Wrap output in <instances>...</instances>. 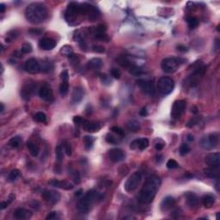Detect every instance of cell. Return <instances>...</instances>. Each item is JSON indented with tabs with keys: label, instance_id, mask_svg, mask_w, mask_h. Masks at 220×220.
Returning <instances> with one entry per match:
<instances>
[{
	"label": "cell",
	"instance_id": "cell-1",
	"mask_svg": "<svg viewBox=\"0 0 220 220\" xmlns=\"http://www.w3.org/2000/svg\"><path fill=\"white\" fill-rule=\"evenodd\" d=\"M161 185L160 178L156 175L152 174L146 179L145 182L140 190L138 195V201L141 204H150L153 201L156 196V192L159 189Z\"/></svg>",
	"mask_w": 220,
	"mask_h": 220
},
{
	"label": "cell",
	"instance_id": "cell-2",
	"mask_svg": "<svg viewBox=\"0 0 220 220\" xmlns=\"http://www.w3.org/2000/svg\"><path fill=\"white\" fill-rule=\"evenodd\" d=\"M48 16L46 5L41 3H32L25 9V17L28 23L39 24L43 23Z\"/></svg>",
	"mask_w": 220,
	"mask_h": 220
},
{
	"label": "cell",
	"instance_id": "cell-3",
	"mask_svg": "<svg viewBox=\"0 0 220 220\" xmlns=\"http://www.w3.org/2000/svg\"><path fill=\"white\" fill-rule=\"evenodd\" d=\"M97 193L95 190H90L86 193L78 202V210L81 213H86L90 211L92 204L96 200Z\"/></svg>",
	"mask_w": 220,
	"mask_h": 220
},
{
	"label": "cell",
	"instance_id": "cell-4",
	"mask_svg": "<svg viewBox=\"0 0 220 220\" xmlns=\"http://www.w3.org/2000/svg\"><path fill=\"white\" fill-rule=\"evenodd\" d=\"M184 62L185 60L182 58H166L162 61L161 67L166 73H174Z\"/></svg>",
	"mask_w": 220,
	"mask_h": 220
},
{
	"label": "cell",
	"instance_id": "cell-5",
	"mask_svg": "<svg viewBox=\"0 0 220 220\" xmlns=\"http://www.w3.org/2000/svg\"><path fill=\"white\" fill-rule=\"evenodd\" d=\"M79 15H81V9H80V5L77 3H70L65 10L64 13V19L65 21L69 23H72L75 22Z\"/></svg>",
	"mask_w": 220,
	"mask_h": 220
},
{
	"label": "cell",
	"instance_id": "cell-6",
	"mask_svg": "<svg viewBox=\"0 0 220 220\" xmlns=\"http://www.w3.org/2000/svg\"><path fill=\"white\" fill-rule=\"evenodd\" d=\"M174 82L172 78L169 77H163L157 82V90L163 95H169L173 91Z\"/></svg>",
	"mask_w": 220,
	"mask_h": 220
},
{
	"label": "cell",
	"instance_id": "cell-7",
	"mask_svg": "<svg viewBox=\"0 0 220 220\" xmlns=\"http://www.w3.org/2000/svg\"><path fill=\"white\" fill-rule=\"evenodd\" d=\"M141 179H142V176L139 172H135L131 174L125 182V185H124L125 190L127 193H132L134 190H136V188L138 187V185L141 182Z\"/></svg>",
	"mask_w": 220,
	"mask_h": 220
},
{
	"label": "cell",
	"instance_id": "cell-8",
	"mask_svg": "<svg viewBox=\"0 0 220 220\" xmlns=\"http://www.w3.org/2000/svg\"><path fill=\"white\" fill-rule=\"evenodd\" d=\"M186 110V101L183 100H177L174 102L172 110H171V116L174 119H179Z\"/></svg>",
	"mask_w": 220,
	"mask_h": 220
},
{
	"label": "cell",
	"instance_id": "cell-9",
	"mask_svg": "<svg viewBox=\"0 0 220 220\" xmlns=\"http://www.w3.org/2000/svg\"><path fill=\"white\" fill-rule=\"evenodd\" d=\"M138 84L139 88L142 90L145 93L148 95H153L155 93V84L153 81L149 79H139L138 81Z\"/></svg>",
	"mask_w": 220,
	"mask_h": 220
},
{
	"label": "cell",
	"instance_id": "cell-10",
	"mask_svg": "<svg viewBox=\"0 0 220 220\" xmlns=\"http://www.w3.org/2000/svg\"><path fill=\"white\" fill-rule=\"evenodd\" d=\"M42 198L48 203L54 205L60 200V193L55 190H44L42 193Z\"/></svg>",
	"mask_w": 220,
	"mask_h": 220
},
{
	"label": "cell",
	"instance_id": "cell-11",
	"mask_svg": "<svg viewBox=\"0 0 220 220\" xmlns=\"http://www.w3.org/2000/svg\"><path fill=\"white\" fill-rule=\"evenodd\" d=\"M24 69L27 71L28 72L31 74H35L37 72H40L41 70V66H40V64L39 62L37 61V60L34 59V58H31L29 60H28L25 64H24Z\"/></svg>",
	"mask_w": 220,
	"mask_h": 220
},
{
	"label": "cell",
	"instance_id": "cell-12",
	"mask_svg": "<svg viewBox=\"0 0 220 220\" xmlns=\"http://www.w3.org/2000/svg\"><path fill=\"white\" fill-rule=\"evenodd\" d=\"M108 158L114 163H119L125 159V152L120 149H111L108 152Z\"/></svg>",
	"mask_w": 220,
	"mask_h": 220
},
{
	"label": "cell",
	"instance_id": "cell-13",
	"mask_svg": "<svg viewBox=\"0 0 220 220\" xmlns=\"http://www.w3.org/2000/svg\"><path fill=\"white\" fill-rule=\"evenodd\" d=\"M205 162L209 167H218L220 164V153L219 152L209 153L208 155H206Z\"/></svg>",
	"mask_w": 220,
	"mask_h": 220
},
{
	"label": "cell",
	"instance_id": "cell-14",
	"mask_svg": "<svg viewBox=\"0 0 220 220\" xmlns=\"http://www.w3.org/2000/svg\"><path fill=\"white\" fill-rule=\"evenodd\" d=\"M38 94H39V96H40L41 99H43L45 101H50L53 100V91H52L51 88L48 85H46V84L42 85L39 89Z\"/></svg>",
	"mask_w": 220,
	"mask_h": 220
},
{
	"label": "cell",
	"instance_id": "cell-15",
	"mask_svg": "<svg viewBox=\"0 0 220 220\" xmlns=\"http://www.w3.org/2000/svg\"><path fill=\"white\" fill-rule=\"evenodd\" d=\"M57 46V42L51 38H43L39 41V46L42 50L50 51Z\"/></svg>",
	"mask_w": 220,
	"mask_h": 220
},
{
	"label": "cell",
	"instance_id": "cell-16",
	"mask_svg": "<svg viewBox=\"0 0 220 220\" xmlns=\"http://www.w3.org/2000/svg\"><path fill=\"white\" fill-rule=\"evenodd\" d=\"M174 205H175V199L172 196H167L161 202V211L163 212L170 211V209H172L174 207Z\"/></svg>",
	"mask_w": 220,
	"mask_h": 220
},
{
	"label": "cell",
	"instance_id": "cell-17",
	"mask_svg": "<svg viewBox=\"0 0 220 220\" xmlns=\"http://www.w3.org/2000/svg\"><path fill=\"white\" fill-rule=\"evenodd\" d=\"M83 130L87 133H96L100 131L101 128V124L96 121H88L85 120L84 124L82 126Z\"/></svg>",
	"mask_w": 220,
	"mask_h": 220
},
{
	"label": "cell",
	"instance_id": "cell-18",
	"mask_svg": "<svg viewBox=\"0 0 220 220\" xmlns=\"http://www.w3.org/2000/svg\"><path fill=\"white\" fill-rule=\"evenodd\" d=\"M49 183L54 187V188H60V189H64V190H72L73 189V184H72L69 182L66 181H58V180H53L51 181Z\"/></svg>",
	"mask_w": 220,
	"mask_h": 220
},
{
	"label": "cell",
	"instance_id": "cell-19",
	"mask_svg": "<svg viewBox=\"0 0 220 220\" xmlns=\"http://www.w3.org/2000/svg\"><path fill=\"white\" fill-rule=\"evenodd\" d=\"M186 201H187V204L190 208H195L199 206L200 200L195 193L188 192L186 193Z\"/></svg>",
	"mask_w": 220,
	"mask_h": 220
},
{
	"label": "cell",
	"instance_id": "cell-20",
	"mask_svg": "<svg viewBox=\"0 0 220 220\" xmlns=\"http://www.w3.org/2000/svg\"><path fill=\"white\" fill-rule=\"evenodd\" d=\"M35 85L34 83H26L22 89V93H21L23 99L28 100L35 90Z\"/></svg>",
	"mask_w": 220,
	"mask_h": 220
},
{
	"label": "cell",
	"instance_id": "cell-21",
	"mask_svg": "<svg viewBox=\"0 0 220 220\" xmlns=\"http://www.w3.org/2000/svg\"><path fill=\"white\" fill-rule=\"evenodd\" d=\"M14 216L17 219H29L32 217V212L25 208H17L14 212Z\"/></svg>",
	"mask_w": 220,
	"mask_h": 220
},
{
	"label": "cell",
	"instance_id": "cell-22",
	"mask_svg": "<svg viewBox=\"0 0 220 220\" xmlns=\"http://www.w3.org/2000/svg\"><path fill=\"white\" fill-rule=\"evenodd\" d=\"M83 96H84V90H83L82 88H75L73 90V92H72V102L74 104L80 102L82 100Z\"/></svg>",
	"mask_w": 220,
	"mask_h": 220
},
{
	"label": "cell",
	"instance_id": "cell-23",
	"mask_svg": "<svg viewBox=\"0 0 220 220\" xmlns=\"http://www.w3.org/2000/svg\"><path fill=\"white\" fill-rule=\"evenodd\" d=\"M204 173L207 177L211 179L219 178V166L218 167H209L204 170Z\"/></svg>",
	"mask_w": 220,
	"mask_h": 220
},
{
	"label": "cell",
	"instance_id": "cell-24",
	"mask_svg": "<svg viewBox=\"0 0 220 220\" xmlns=\"http://www.w3.org/2000/svg\"><path fill=\"white\" fill-rule=\"evenodd\" d=\"M88 68L93 71H98L102 67V60L100 58H94L88 62Z\"/></svg>",
	"mask_w": 220,
	"mask_h": 220
},
{
	"label": "cell",
	"instance_id": "cell-25",
	"mask_svg": "<svg viewBox=\"0 0 220 220\" xmlns=\"http://www.w3.org/2000/svg\"><path fill=\"white\" fill-rule=\"evenodd\" d=\"M127 127L131 132L137 133L141 128V125L139 123V121H138L137 119H130L128 122L127 123Z\"/></svg>",
	"mask_w": 220,
	"mask_h": 220
},
{
	"label": "cell",
	"instance_id": "cell-26",
	"mask_svg": "<svg viewBox=\"0 0 220 220\" xmlns=\"http://www.w3.org/2000/svg\"><path fill=\"white\" fill-rule=\"evenodd\" d=\"M207 140H208V143H209L211 149L217 147L218 145V142H219V135H218V133H213L209 134V136L207 137Z\"/></svg>",
	"mask_w": 220,
	"mask_h": 220
},
{
	"label": "cell",
	"instance_id": "cell-27",
	"mask_svg": "<svg viewBox=\"0 0 220 220\" xmlns=\"http://www.w3.org/2000/svg\"><path fill=\"white\" fill-rule=\"evenodd\" d=\"M202 202L203 205L206 208H211L215 203V196L212 194H206L202 198Z\"/></svg>",
	"mask_w": 220,
	"mask_h": 220
},
{
	"label": "cell",
	"instance_id": "cell-28",
	"mask_svg": "<svg viewBox=\"0 0 220 220\" xmlns=\"http://www.w3.org/2000/svg\"><path fill=\"white\" fill-rule=\"evenodd\" d=\"M27 147L28 149V151H29V153H30L33 156H37L39 155V153H40V148H39V146L37 145L36 144L28 141V142H27Z\"/></svg>",
	"mask_w": 220,
	"mask_h": 220
},
{
	"label": "cell",
	"instance_id": "cell-29",
	"mask_svg": "<svg viewBox=\"0 0 220 220\" xmlns=\"http://www.w3.org/2000/svg\"><path fill=\"white\" fill-rule=\"evenodd\" d=\"M22 143V137L20 136H15V137L11 138L9 139V146H11L12 148H17V147L20 146Z\"/></svg>",
	"mask_w": 220,
	"mask_h": 220
},
{
	"label": "cell",
	"instance_id": "cell-30",
	"mask_svg": "<svg viewBox=\"0 0 220 220\" xmlns=\"http://www.w3.org/2000/svg\"><path fill=\"white\" fill-rule=\"evenodd\" d=\"M137 142L138 148L139 150H141V151L145 150L147 147L149 146V140H148L147 138H138V139H137Z\"/></svg>",
	"mask_w": 220,
	"mask_h": 220
},
{
	"label": "cell",
	"instance_id": "cell-31",
	"mask_svg": "<svg viewBox=\"0 0 220 220\" xmlns=\"http://www.w3.org/2000/svg\"><path fill=\"white\" fill-rule=\"evenodd\" d=\"M19 176H20V171L18 170H12L8 174L7 179H8L9 182H15L16 179L18 178Z\"/></svg>",
	"mask_w": 220,
	"mask_h": 220
},
{
	"label": "cell",
	"instance_id": "cell-32",
	"mask_svg": "<svg viewBox=\"0 0 220 220\" xmlns=\"http://www.w3.org/2000/svg\"><path fill=\"white\" fill-rule=\"evenodd\" d=\"M69 90V83L68 81H63L61 82L60 86V93L62 96H66V94L68 93Z\"/></svg>",
	"mask_w": 220,
	"mask_h": 220
},
{
	"label": "cell",
	"instance_id": "cell-33",
	"mask_svg": "<svg viewBox=\"0 0 220 220\" xmlns=\"http://www.w3.org/2000/svg\"><path fill=\"white\" fill-rule=\"evenodd\" d=\"M34 119L36 120L37 122L40 123H46V115L43 112H38L34 115Z\"/></svg>",
	"mask_w": 220,
	"mask_h": 220
},
{
	"label": "cell",
	"instance_id": "cell-34",
	"mask_svg": "<svg viewBox=\"0 0 220 220\" xmlns=\"http://www.w3.org/2000/svg\"><path fill=\"white\" fill-rule=\"evenodd\" d=\"M83 140H84V144H85V148L87 150H90L93 147L95 138L92 137V136H85L84 138H83Z\"/></svg>",
	"mask_w": 220,
	"mask_h": 220
},
{
	"label": "cell",
	"instance_id": "cell-35",
	"mask_svg": "<svg viewBox=\"0 0 220 220\" xmlns=\"http://www.w3.org/2000/svg\"><path fill=\"white\" fill-rule=\"evenodd\" d=\"M187 23L188 24V27L190 28H195L199 25V21L196 17L193 16H188L187 18Z\"/></svg>",
	"mask_w": 220,
	"mask_h": 220
},
{
	"label": "cell",
	"instance_id": "cell-36",
	"mask_svg": "<svg viewBox=\"0 0 220 220\" xmlns=\"http://www.w3.org/2000/svg\"><path fill=\"white\" fill-rule=\"evenodd\" d=\"M60 53L64 55V56H71V55L73 53V49H72V47L71 46L65 45V46H64L61 48Z\"/></svg>",
	"mask_w": 220,
	"mask_h": 220
},
{
	"label": "cell",
	"instance_id": "cell-37",
	"mask_svg": "<svg viewBox=\"0 0 220 220\" xmlns=\"http://www.w3.org/2000/svg\"><path fill=\"white\" fill-rule=\"evenodd\" d=\"M118 63H119L121 66H124V67H127V68H130L132 66L131 64V62L129 61L126 57H119V59L117 60Z\"/></svg>",
	"mask_w": 220,
	"mask_h": 220
},
{
	"label": "cell",
	"instance_id": "cell-38",
	"mask_svg": "<svg viewBox=\"0 0 220 220\" xmlns=\"http://www.w3.org/2000/svg\"><path fill=\"white\" fill-rule=\"evenodd\" d=\"M56 157H57V161L60 163V162H62L63 161V149H62V146H57L56 148Z\"/></svg>",
	"mask_w": 220,
	"mask_h": 220
},
{
	"label": "cell",
	"instance_id": "cell-39",
	"mask_svg": "<svg viewBox=\"0 0 220 220\" xmlns=\"http://www.w3.org/2000/svg\"><path fill=\"white\" fill-rule=\"evenodd\" d=\"M32 50L33 47L30 43H24L22 46V48H21V52L23 53H30Z\"/></svg>",
	"mask_w": 220,
	"mask_h": 220
},
{
	"label": "cell",
	"instance_id": "cell-40",
	"mask_svg": "<svg viewBox=\"0 0 220 220\" xmlns=\"http://www.w3.org/2000/svg\"><path fill=\"white\" fill-rule=\"evenodd\" d=\"M166 166H167V168H168V169H170V170H174V169L178 168L179 164H178V163L174 160V159H170V160L167 162Z\"/></svg>",
	"mask_w": 220,
	"mask_h": 220
},
{
	"label": "cell",
	"instance_id": "cell-41",
	"mask_svg": "<svg viewBox=\"0 0 220 220\" xmlns=\"http://www.w3.org/2000/svg\"><path fill=\"white\" fill-rule=\"evenodd\" d=\"M190 151V148L188 146L187 144H182L181 147H180V154L182 156H185L187 155L188 152Z\"/></svg>",
	"mask_w": 220,
	"mask_h": 220
},
{
	"label": "cell",
	"instance_id": "cell-42",
	"mask_svg": "<svg viewBox=\"0 0 220 220\" xmlns=\"http://www.w3.org/2000/svg\"><path fill=\"white\" fill-rule=\"evenodd\" d=\"M63 148H64V151L65 152V154L67 156H71L72 153V145H70V143L64 142L63 145Z\"/></svg>",
	"mask_w": 220,
	"mask_h": 220
},
{
	"label": "cell",
	"instance_id": "cell-43",
	"mask_svg": "<svg viewBox=\"0 0 220 220\" xmlns=\"http://www.w3.org/2000/svg\"><path fill=\"white\" fill-rule=\"evenodd\" d=\"M92 50L97 53H103L105 52V48H104V46H101V45H94L92 46Z\"/></svg>",
	"mask_w": 220,
	"mask_h": 220
},
{
	"label": "cell",
	"instance_id": "cell-44",
	"mask_svg": "<svg viewBox=\"0 0 220 220\" xmlns=\"http://www.w3.org/2000/svg\"><path fill=\"white\" fill-rule=\"evenodd\" d=\"M111 131H112L113 133H115V134L120 136V137H123L124 135H125L123 130L120 128V127H113L111 128Z\"/></svg>",
	"mask_w": 220,
	"mask_h": 220
},
{
	"label": "cell",
	"instance_id": "cell-45",
	"mask_svg": "<svg viewBox=\"0 0 220 220\" xmlns=\"http://www.w3.org/2000/svg\"><path fill=\"white\" fill-rule=\"evenodd\" d=\"M85 120L86 119H84L81 116H75L73 118V122L77 126H82L84 124V122H85Z\"/></svg>",
	"mask_w": 220,
	"mask_h": 220
},
{
	"label": "cell",
	"instance_id": "cell-46",
	"mask_svg": "<svg viewBox=\"0 0 220 220\" xmlns=\"http://www.w3.org/2000/svg\"><path fill=\"white\" fill-rule=\"evenodd\" d=\"M106 141L108 143H109V144H113V145H115V144L118 143L117 138H116L115 136L111 135V134H108V135L106 136Z\"/></svg>",
	"mask_w": 220,
	"mask_h": 220
},
{
	"label": "cell",
	"instance_id": "cell-47",
	"mask_svg": "<svg viewBox=\"0 0 220 220\" xmlns=\"http://www.w3.org/2000/svg\"><path fill=\"white\" fill-rule=\"evenodd\" d=\"M110 73H111V76H112L113 78H115V79H119V78H120V76H121L120 72H119L118 69L115 68L112 69V70L110 71Z\"/></svg>",
	"mask_w": 220,
	"mask_h": 220
},
{
	"label": "cell",
	"instance_id": "cell-48",
	"mask_svg": "<svg viewBox=\"0 0 220 220\" xmlns=\"http://www.w3.org/2000/svg\"><path fill=\"white\" fill-rule=\"evenodd\" d=\"M96 39H99V40H102L104 41H108L109 39L108 35H106L105 33L104 34H100V33H96Z\"/></svg>",
	"mask_w": 220,
	"mask_h": 220
},
{
	"label": "cell",
	"instance_id": "cell-49",
	"mask_svg": "<svg viewBox=\"0 0 220 220\" xmlns=\"http://www.w3.org/2000/svg\"><path fill=\"white\" fill-rule=\"evenodd\" d=\"M106 30H107V28L103 24H100L98 27L96 28V32L100 33V34H104L106 32Z\"/></svg>",
	"mask_w": 220,
	"mask_h": 220
},
{
	"label": "cell",
	"instance_id": "cell-50",
	"mask_svg": "<svg viewBox=\"0 0 220 220\" xmlns=\"http://www.w3.org/2000/svg\"><path fill=\"white\" fill-rule=\"evenodd\" d=\"M60 77H61L62 81H68V79H69L68 72H67L66 70L63 71V72H61V74H60Z\"/></svg>",
	"mask_w": 220,
	"mask_h": 220
},
{
	"label": "cell",
	"instance_id": "cell-51",
	"mask_svg": "<svg viewBox=\"0 0 220 220\" xmlns=\"http://www.w3.org/2000/svg\"><path fill=\"white\" fill-rule=\"evenodd\" d=\"M58 218V216H57V212L56 211H52L50 212L48 215L46 216V219L47 220H53V219H55V218Z\"/></svg>",
	"mask_w": 220,
	"mask_h": 220
},
{
	"label": "cell",
	"instance_id": "cell-52",
	"mask_svg": "<svg viewBox=\"0 0 220 220\" xmlns=\"http://www.w3.org/2000/svg\"><path fill=\"white\" fill-rule=\"evenodd\" d=\"M163 147H164V143L163 142L156 143V145H155V148H156V151H161V150H163Z\"/></svg>",
	"mask_w": 220,
	"mask_h": 220
},
{
	"label": "cell",
	"instance_id": "cell-53",
	"mask_svg": "<svg viewBox=\"0 0 220 220\" xmlns=\"http://www.w3.org/2000/svg\"><path fill=\"white\" fill-rule=\"evenodd\" d=\"M29 33H30L31 35H41V30L35 28V29H30V30H29Z\"/></svg>",
	"mask_w": 220,
	"mask_h": 220
},
{
	"label": "cell",
	"instance_id": "cell-54",
	"mask_svg": "<svg viewBox=\"0 0 220 220\" xmlns=\"http://www.w3.org/2000/svg\"><path fill=\"white\" fill-rule=\"evenodd\" d=\"M9 204V203L8 201L1 202V204H0V208H1V210H4V209H5V208H6V207H8Z\"/></svg>",
	"mask_w": 220,
	"mask_h": 220
},
{
	"label": "cell",
	"instance_id": "cell-55",
	"mask_svg": "<svg viewBox=\"0 0 220 220\" xmlns=\"http://www.w3.org/2000/svg\"><path fill=\"white\" fill-rule=\"evenodd\" d=\"M177 50L180 51V52H183V53H185V52H187V51H188V48H187V47H186L185 46L180 45V46H177Z\"/></svg>",
	"mask_w": 220,
	"mask_h": 220
},
{
	"label": "cell",
	"instance_id": "cell-56",
	"mask_svg": "<svg viewBox=\"0 0 220 220\" xmlns=\"http://www.w3.org/2000/svg\"><path fill=\"white\" fill-rule=\"evenodd\" d=\"M15 198H16V195H15L14 193L9 194V198H8V202H9V203H11L13 200H15Z\"/></svg>",
	"mask_w": 220,
	"mask_h": 220
},
{
	"label": "cell",
	"instance_id": "cell-57",
	"mask_svg": "<svg viewBox=\"0 0 220 220\" xmlns=\"http://www.w3.org/2000/svg\"><path fill=\"white\" fill-rule=\"evenodd\" d=\"M139 115H142V116H145V115H147V110L146 108H144L140 112H139Z\"/></svg>",
	"mask_w": 220,
	"mask_h": 220
},
{
	"label": "cell",
	"instance_id": "cell-58",
	"mask_svg": "<svg viewBox=\"0 0 220 220\" xmlns=\"http://www.w3.org/2000/svg\"><path fill=\"white\" fill-rule=\"evenodd\" d=\"M5 9H6L5 5H4V4H1V5H0V12H1V13H4L5 11Z\"/></svg>",
	"mask_w": 220,
	"mask_h": 220
},
{
	"label": "cell",
	"instance_id": "cell-59",
	"mask_svg": "<svg viewBox=\"0 0 220 220\" xmlns=\"http://www.w3.org/2000/svg\"><path fill=\"white\" fill-rule=\"evenodd\" d=\"M188 140L189 142H193L194 140V138L192 134H188Z\"/></svg>",
	"mask_w": 220,
	"mask_h": 220
},
{
	"label": "cell",
	"instance_id": "cell-60",
	"mask_svg": "<svg viewBox=\"0 0 220 220\" xmlns=\"http://www.w3.org/2000/svg\"><path fill=\"white\" fill-rule=\"evenodd\" d=\"M82 194V189L78 190V192L75 193V195H76V196H81Z\"/></svg>",
	"mask_w": 220,
	"mask_h": 220
},
{
	"label": "cell",
	"instance_id": "cell-61",
	"mask_svg": "<svg viewBox=\"0 0 220 220\" xmlns=\"http://www.w3.org/2000/svg\"><path fill=\"white\" fill-rule=\"evenodd\" d=\"M0 105H1V110H0V112H1V113H3V112H4V110H5V106H4L3 103H0Z\"/></svg>",
	"mask_w": 220,
	"mask_h": 220
},
{
	"label": "cell",
	"instance_id": "cell-62",
	"mask_svg": "<svg viewBox=\"0 0 220 220\" xmlns=\"http://www.w3.org/2000/svg\"><path fill=\"white\" fill-rule=\"evenodd\" d=\"M192 112H193L194 114H197L198 113V110H197V108L196 107H194L193 108H192Z\"/></svg>",
	"mask_w": 220,
	"mask_h": 220
}]
</instances>
